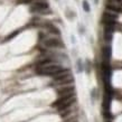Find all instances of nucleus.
I'll list each match as a JSON object with an SVG mask.
<instances>
[{
	"label": "nucleus",
	"instance_id": "obj_1",
	"mask_svg": "<svg viewBox=\"0 0 122 122\" xmlns=\"http://www.w3.org/2000/svg\"><path fill=\"white\" fill-rule=\"evenodd\" d=\"M63 70V67L58 64H48L45 66H41L37 68V73L41 75H48V76H54L58 73L59 71Z\"/></svg>",
	"mask_w": 122,
	"mask_h": 122
},
{
	"label": "nucleus",
	"instance_id": "obj_2",
	"mask_svg": "<svg viewBox=\"0 0 122 122\" xmlns=\"http://www.w3.org/2000/svg\"><path fill=\"white\" fill-rule=\"evenodd\" d=\"M45 9H48V2L45 0H38L35 1L31 7H30V11L31 12H41Z\"/></svg>",
	"mask_w": 122,
	"mask_h": 122
},
{
	"label": "nucleus",
	"instance_id": "obj_3",
	"mask_svg": "<svg viewBox=\"0 0 122 122\" xmlns=\"http://www.w3.org/2000/svg\"><path fill=\"white\" fill-rule=\"evenodd\" d=\"M44 45L48 48H62L64 46L62 41L58 38H47L44 41Z\"/></svg>",
	"mask_w": 122,
	"mask_h": 122
},
{
	"label": "nucleus",
	"instance_id": "obj_4",
	"mask_svg": "<svg viewBox=\"0 0 122 122\" xmlns=\"http://www.w3.org/2000/svg\"><path fill=\"white\" fill-rule=\"evenodd\" d=\"M73 97H74V93H70V94H66V95H61L58 99L52 104V107H58L59 105H62L63 103H66V102H68L70 100H72Z\"/></svg>",
	"mask_w": 122,
	"mask_h": 122
},
{
	"label": "nucleus",
	"instance_id": "obj_5",
	"mask_svg": "<svg viewBox=\"0 0 122 122\" xmlns=\"http://www.w3.org/2000/svg\"><path fill=\"white\" fill-rule=\"evenodd\" d=\"M75 87L74 85H64V86H61L57 89V94L59 96L61 95H66V94H70V93H74Z\"/></svg>",
	"mask_w": 122,
	"mask_h": 122
},
{
	"label": "nucleus",
	"instance_id": "obj_6",
	"mask_svg": "<svg viewBox=\"0 0 122 122\" xmlns=\"http://www.w3.org/2000/svg\"><path fill=\"white\" fill-rule=\"evenodd\" d=\"M105 8L107 10H110V11H113L115 14H120L122 12V7L120 5H117V4H113V2H107L105 5Z\"/></svg>",
	"mask_w": 122,
	"mask_h": 122
},
{
	"label": "nucleus",
	"instance_id": "obj_7",
	"mask_svg": "<svg viewBox=\"0 0 122 122\" xmlns=\"http://www.w3.org/2000/svg\"><path fill=\"white\" fill-rule=\"evenodd\" d=\"M111 96L110 94L104 93V97H103V103H102V107H103V111H110V107H111Z\"/></svg>",
	"mask_w": 122,
	"mask_h": 122
},
{
	"label": "nucleus",
	"instance_id": "obj_8",
	"mask_svg": "<svg viewBox=\"0 0 122 122\" xmlns=\"http://www.w3.org/2000/svg\"><path fill=\"white\" fill-rule=\"evenodd\" d=\"M102 57H103V61H107V62L110 61L111 58V47L110 46H104L102 48Z\"/></svg>",
	"mask_w": 122,
	"mask_h": 122
},
{
	"label": "nucleus",
	"instance_id": "obj_9",
	"mask_svg": "<svg viewBox=\"0 0 122 122\" xmlns=\"http://www.w3.org/2000/svg\"><path fill=\"white\" fill-rule=\"evenodd\" d=\"M74 102H75V97H73V99H72V100H70L68 102H66V103H63L62 105H59V107H57V110H58L59 112L65 111V110H67V109H68V107H70L72 104L74 103Z\"/></svg>",
	"mask_w": 122,
	"mask_h": 122
},
{
	"label": "nucleus",
	"instance_id": "obj_10",
	"mask_svg": "<svg viewBox=\"0 0 122 122\" xmlns=\"http://www.w3.org/2000/svg\"><path fill=\"white\" fill-rule=\"evenodd\" d=\"M53 63V59L49 58V57H45V58H41L37 62V66H45V65H48V64H52Z\"/></svg>",
	"mask_w": 122,
	"mask_h": 122
},
{
	"label": "nucleus",
	"instance_id": "obj_11",
	"mask_svg": "<svg viewBox=\"0 0 122 122\" xmlns=\"http://www.w3.org/2000/svg\"><path fill=\"white\" fill-rule=\"evenodd\" d=\"M74 82V78H73V76L71 75L70 77L65 78V80H63V81H59V82H56V83H58L61 86H64V85H71L72 83Z\"/></svg>",
	"mask_w": 122,
	"mask_h": 122
},
{
	"label": "nucleus",
	"instance_id": "obj_12",
	"mask_svg": "<svg viewBox=\"0 0 122 122\" xmlns=\"http://www.w3.org/2000/svg\"><path fill=\"white\" fill-rule=\"evenodd\" d=\"M46 27H47V29L49 30V33L52 34H55V35H59V29L57 28V27H55L54 25H52V24H47L46 25Z\"/></svg>",
	"mask_w": 122,
	"mask_h": 122
},
{
	"label": "nucleus",
	"instance_id": "obj_13",
	"mask_svg": "<svg viewBox=\"0 0 122 122\" xmlns=\"http://www.w3.org/2000/svg\"><path fill=\"white\" fill-rule=\"evenodd\" d=\"M82 7H83L85 12H90V11H91V8H90V5H89V2H87V0H84V1L82 2Z\"/></svg>",
	"mask_w": 122,
	"mask_h": 122
},
{
	"label": "nucleus",
	"instance_id": "obj_14",
	"mask_svg": "<svg viewBox=\"0 0 122 122\" xmlns=\"http://www.w3.org/2000/svg\"><path fill=\"white\" fill-rule=\"evenodd\" d=\"M104 39L107 41H110L112 39V33H109V31H104Z\"/></svg>",
	"mask_w": 122,
	"mask_h": 122
},
{
	"label": "nucleus",
	"instance_id": "obj_15",
	"mask_svg": "<svg viewBox=\"0 0 122 122\" xmlns=\"http://www.w3.org/2000/svg\"><path fill=\"white\" fill-rule=\"evenodd\" d=\"M18 33H19V30H15V31H14L12 34H10V35H8L7 38H6L5 41H9V39H11V38H14V37H15V36H16V35H17Z\"/></svg>",
	"mask_w": 122,
	"mask_h": 122
},
{
	"label": "nucleus",
	"instance_id": "obj_16",
	"mask_svg": "<svg viewBox=\"0 0 122 122\" xmlns=\"http://www.w3.org/2000/svg\"><path fill=\"white\" fill-rule=\"evenodd\" d=\"M103 117L105 119H112V114L110 113V111H103Z\"/></svg>",
	"mask_w": 122,
	"mask_h": 122
},
{
	"label": "nucleus",
	"instance_id": "obj_17",
	"mask_svg": "<svg viewBox=\"0 0 122 122\" xmlns=\"http://www.w3.org/2000/svg\"><path fill=\"white\" fill-rule=\"evenodd\" d=\"M68 114H71V110H68V109H67V110H65V111H64V113H61V117H62V118H65V117H67Z\"/></svg>",
	"mask_w": 122,
	"mask_h": 122
},
{
	"label": "nucleus",
	"instance_id": "obj_18",
	"mask_svg": "<svg viewBox=\"0 0 122 122\" xmlns=\"http://www.w3.org/2000/svg\"><path fill=\"white\" fill-rule=\"evenodd\" d=\"M77 65H78V72H81L83 68H82V65H81V61H78L77 62Z\"/></svg>",
	"mask_w": 122,
	"mask_h": 122
},
{
	"label": "nucleus",
	"instance_id": "obj_19",
	"mask_svg": "<svg viewBox=\"0 0 122 122\" xmlns=\"http://www.w3.org/2000/svg\"><path fill=\"white\" fill-rule=\"evenodd\" d=\"M26 2H35V1H38V0H25Z\"/></svg>",
	"mask_w": 122,
	"mask_h": 122
},
{
	"label": "nucleus",
	"instance_id": "obj_20",
	"mask_svg": "<svg viewBox=\"0 0 122 122\" xmlns=\"http://www.w3.org/2000/svg\"><path fill=\"white\" fill-rule=\"evenodd\" d=\"M115 1H117V2H121L122 0H115Z\"/></svg>",
	"mask_w": 122,
	"mask_h": 122
},
{
	"label": "nucleus",
	"instance_id": "obj_21",
	"mask_svg": "<svg viewBox=\"0 0 122 122\" xmlns=\"http://www.w3.org/2000/svg\"><path fill=\"white\" fill-rule=\"evenodd\" d=\"M71 122H77V121H76V120H74V121H71Z\"/></svg>",
	"mask_w": 122,
	"mask_h": 122
},
{
	"label": "nucleus",
	"instance_id": "obj_22",
	"mask_svg": "<svg viewBox=\"0 0 122 122\" xmlns=\"http://www.w3.org/2000/svg\"><path fill=\"white\" fill-rule=\"evenodd\" d=\"M107 122H110V121H107Z\"/></svg>",
	"mask_w": 122,
	"mask_h": 122
}]
</instances>
